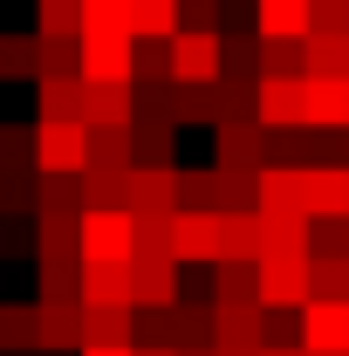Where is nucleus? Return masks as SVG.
Masks as SVG:
<instances>
[{
    "label": "nucleus",
    "instance_id": "29",
    "mask_svg": "<svg viewBox=\"0 0 349 356\" xmlns=\"http://www.w3.org/2000/svg\"><path fill=\"white\" fill-rule=\"evenodd\" d=\"M35 281H42V295L35 302H83V261H35Z\"/></svg>",
    "mask_w": 349,
    "mask_h": 356
},
{
    "label": "nucleus",
    "instance_id": "20",
    "mask_svg": "<svg viewBox=\"0 0 349 356\" xmlns=\"http://www.w3.org/2000/svg\"><path fill=\"white\" fill-rule=\"evenodd\" d=\"M213 302H219V309L261 302V261H219L213 267ZM261 309H267V302H261Z\"/></svg>",
    "mask_w": 349,
    "mask_h": 356
},
{
    "label": "nucleus",
    "instance_id": "28",
    "mask_svg": "<svg viewBox=\"0 0 349 356\" xmlns=\"http://www.w3.org/2000/svg\"><path fill=\"white\" fill-rule=\"evenodd\" d=\"M83 213H131V172H83Z\"/></svg>",
    "mask_w": 349,
    "mask_h": 356
},
{
    "label": "nucleus",
    "instance_id": "48",
    "mask_svg": "<svg viewBox=\"0 0 349 356\" xmlns=\"http://www.w3.org/2000/svg\"><path fill=\"white\" fill-rule=\"evenodd\" d=\"M315 254L349 261V220H315Z\"/></svg>",
    "mask_w": 349,
    "mask_h": 356
},
{
    "label": "nucleus",
    "instance_id": "25",
    "mask_svg": "<svg viewBox=\"0 0 349 356\" xmlns=\"http://www.w3.org/2000/svg\"><path fill=\"white\" fill-rule=\"evenodd\" d=\"M89 172H137V137L124 124L89 131Z\"/></svg>",
    "mask_w": 349,
    "mask_h": 356
},
{
    "label": "nucleus",
    "instance_id": "16",
    "mask_svg": "<svg viewBox=\"0 0 349 356\" xmlns=\"http://www.w3.org/2000/svg\"><path fill=\"white\" fill-rule=\"evenodd\" d=\"M117 343H131V350H137V309L83 302V350H117Z\"/></svg>",
    "mask_w": 349,
    "mask_h": 356
},
{
    "label": "nucleus",
    "instance_id": "37",
    "mask_svg": "<svg viewBox=\"0 0 349 356\" xmlns=\"http://www.w3.org/2000/svg\"><path fill=\"white\" fill-rule=\"evenodd\" d=\"M308 76H349V35H308Z\"/></svg>",
    "mask_w": 349,
    "mask_h": 356
},
{
    "label": "nucleus",
    "instance_id": "7",
    "mask_svg": "<svg viewBox=\"0 0 349 356\" xmlns=\"http://www.w3.org/2000/svg\"><path fill=\"white\" fill-rule=\"evenodd\" d=\"M219 172H267L274 165V131L267 124H219Z\"/></svg>",
    "mask_w": 349,
    "mask_h": 356
},
{
    "label": "nucleus",
    "instance_id": "54",
    "mask_svg": "<svg viewBox=\"0 0 349 356\" xmlns=\"http://www.w3.org/2000/svg\"><path fill=\"white\" fill-rule=\"evenodd\" d=\"M137 356H178V350H137Z\"/></svg>",
    "mask_w": 349,
    "mask_h": 356
},
{
    "label": "nucleus",
    "instance_id": "43",
    "mask_svg": "<svg viewBox=\"0 0 349 356\" xmlns=\"http://www.w3.org/2000/svg\"><path fill=\"white\" fill-rule=\"evenodd\" d=\"M315 302H349V261L315 254Z\"/></svg>",
    "mask_w": 349,
    "mask_h": 356
},
{
    "label": "nucleus",
    "instance_id": "33",
    "mask_svg": "<svg viewBox=\"0 0 349 356\" xmlns=\"http://www.w3.org/2000/svg\"><path fill=\"white\" fill-rule=\"evenodd\" d=\"M35 35L83 42V0H35Z\"/></svg>",
    "mask_w": 349,
    "mask_h": 356
},
{
    "label": "nucleus",
    "instance_id": "24",
    "mask_svg": "<svg viewBox=\"0 0 349 356\" xmlns=\"http://www.w3.org/2000/svg\"><path fill=\"white\" fill-rule=\"evenodd\" d=\"M83 302H103V309H137V295H131V261H124V267L83 261Z\"/></svg>",
    "mask_w": 349,
    "mask_h": 356
},
{
    "label": "nucleus",
    "instance_id": "57",
    "mask_svg": "<svg viewBox=\"0 0 349 356\" xmlns=\"http://www.w3.org/2000/svg\"><path fill=\"white\" fill-rule=\"evenodd\" d=\"M343 165H349V131H343Z\"/></svg>",
    "mask_w": 349,
    "mask_h": 356
},
{
    "label": "nucleus",
    "instance_id": "2",
    "mask_svg": "<svg viewBox=\"0 0 349 356\" xmlns=\"http://www.w3.org/2000/svg\"><path fill=\"white\" fill-rule=\"evenodd\" d=\"M261 302L267 309H308L315 302V254H267L261 261Z\"/></svg>",
    "mask_w": 349,
    "mask_h": 356
},
{
    "label": "nucleus",
    "instance_id": "21",
    "mask_svg": "<svg viewBox=\"0 0 349 356\" xmlns=\"http://www.w3.org/2000/svg\"><path fill=\"white\" fill-rule=\"evenodd\" d=\"M35 103H42V124H83V76H42Z\"/></svg>",
    "mask_w": 349,
    "mask_h": 356
},
{
    "label": "nucleus",
    "instance_id": "10",
    "mask_svg": "<svg viewBox=\"0 0 349 356\" xmlns=\"http://www.w3.org/2000/svg\"><path fill=\"white\" fill-rule=\"evenodd\" d=\"M302 213L349 220V165H302Z\"/></svg>",
    "mask_w": 349,
    "mask_h": 356
},
{
    "label": "nucleus",
    "instance_id": "19",
    "mask_svg": "<svg viewBox=\"0 0 349 356\" xmlns=\"http://www.w3.org/2000/svg\"><path fill=\"white\" fill-rule=\"evenodd\" d=\"M42 350V309L35 302H0V356Z\"/></svg>",
    "mask_w": 349,
    "mask_h": 356
},
{
    "label": "nucleus",
    "instance_id": "6",
    "mask_svg": "<svg viewBox=\"0 0 349 356\" xmlns=\"http://www.w3.org/2000/svg\"><path fill=\"white\" fill-rule=\"evenodd\" d=\"M178 274H185L178 254H131V295H137V309H178V302H185V295H178Z\"/></svg>",
    "mask_w": 349,
    "mask_h": 356
},
{
    "label": "nucleus",
    "instance_id": "27",
    "mask_svg": "<svg viewBox=\"0 0 349 356\" xmlns=\"http://www.w3.org/2000/svg\"><path fill=\"white\" fill-rule=\"evenodd\" d=\"M178 7H185V0H131V35L137 42H172L178 28H185Z\"/></svg>",
    "mask_w": 349,
    "mask_h": 356
},
{
    "label": "nucleus",
    "instance_id": "44",
    "mask_svg": "<svg viewBox=\"0 0 349 356\" xmlns=\"http://www.w3.org/2000/svg\"><path fill=\"white\" fill-rule=\"evenodd\" d=\"M7 165H35V124H0V172Z\"/></svg>",
    "mask_w": 349,
    "mask_h": 356
},
{
    "label": "nucleus",
    "instance_id": "47",
    "mask_svg": "<svg viewBox=\"0 0 349 356\" xmlns=\"http://www.w3.org/2000/svg\"><path fill=\"white\" fill-rule=\"evenodd\" d=\"M172 220L178 213H144L137 220V254H172Z\"/></svg>",
    "mask_w": 349,
    "mask_h": 356
},
{
    "label": "nucleus",
    "instance_id": "18",
    "mask_svg": "<svg viewBox=\"0 0 349 356\" xmlns=\"http://www.w3.org/2000/svg\"><path fill=\"white\" fill-rule=\"evenodd\" d=\"M302 350H349V302H308L302 309Z\"/></svg>",
    "mask_w": 349,
    "mask_h": 356
},
{
    "label": "nucleus",
    "instance_id": "11",
    "mask_svg": "<svg viewBox=\"0 0 349 356\" xmlns=\"http://www.w3.org/2000/svg\"><path fill=\"white\" fill-rule=\"evenodd\" d=\"M267 254H315V220L288 206H261V261Z\"/></svg>",
    "mask_w": 349,
    "mask_h": 356
},
{
    "label": "nucleus",
    "instance_id": "55",
    "mask_svg": "<svg viewBox=\"0 0 349 356\" xmlns=\"http://www.w3.org/2000/svg\"><path fill=\"white\" fill-rule=\"evenodd\" d=\"M178 356H219V350H178Z\"/></svg>",
    "mask_w": 349,
    "mask_h": 356
},
{
    "label": "nucleus",
    "instance_id": "52",
    "mask_svg": "<svg viewBox=\"0 0 349 356\" xmlns=\"http://www.w3.org/2000/svg\"><path fill=\"white\" fill-rule=\"evenodd\" d=\"M261 356H308V350H281V343H267V350Z\"/></svg>",
    "mask_w": 349,
    "mask_h": 356
},
{
    "label": "nucleus",
    "instance_id": "30",
    "mask_svg": "<svg viewBox=\"0 0 349 356\" xmlns=\"http://www.w3.org/2000/svg\"><path fill=\"white\" fill-rule=\"evenodd\" d=\"M42 76V42L35 35H0V83H35Z\"/></svg>",
    "mask_w": 349,
    "mask_h": 356
},
{
    "label": "nucleus",
    "instance_id": "38",
    "mask_svg": "<svg viewBox=\"0 0 349 356\" xmlns=\"http://www.w3.org/2000/svg\"><path fill=\"white\" fill-rule=\"evenodd\" d=\"M226 261H261V213H226Z\"/></svg>",
    "mask_w": 349,
    "mask_h": 356
},
{
    "label": "nucleus",
    "instance_id": "3",
    "mask_svg": "<svg viewBox=\"0 0 349 356\" xmlns=\"http://www.w3.org/2000/svg\"><path fill=\"white\" fill-rule=\"evenodd\" d=\"M226 76V35L219 28H178L172 35V83H219Z\"/></svg>",
    "mask_w": 349,
    "mask_h": 356
},
{
    "label": "nucleus",
    "instance_id": "17",
    "mask_svg": "<svg viewBox=\"0 0 349 356\" xmlns=\"http://www.w3.org/2000/svg\"><path fill=\"white\" fill-rule=\"evenodd\" d=\"M308 131H349V76H308Z\"/></svg>",
    "mask_w": 349,
    "mask_h": 356
},
{
    "label": "nucleus",
    "instance_id": "51",
    "mask_svg": "<svg viewBox=\"0 0 349 356\" xmlns=\"http://www.w3.org/2000/svg\"><path fill=\"white\" fill-rule=\"evenodd\" d=\"M76 356H137L131 343H117V350H76Z\"/></svg>",
    "mask_w": 349,
    "mask_h": 356
},
{
    "label": "nucleus",
    "instance_id": "39",
    "mask_svg": "<svg viewBox=\"0 0 349 356\" xmlns=\"http://www.w3.org/2000/svg\"><path fill=\"white\" fill-rule=\"evenodd\" d=\"M83 35H131V0H83Z\"/></svg>",
    "mask_w": 349,
    "mask_h": 356
},
{
    "label": "nucleus",
    "instance_id": "22",
    "mask_svg": "<svg viewBox=\"0 0 349 356\" xmlns=\"http://www.w3.org/2000/svg\"><path fill=\"white\" fill-rule=\"evenodd\" d=\"M213 322H219V302H178L172 309V350H213Z\"/></svg>",
    "mask_w": 349,
    "mask_h": 356
},
{
    "label": "nucleus",
    "instance_id": "8",
    "mask_svg": "<svg viewBox=\"0 0 349 356\" xmlns=\"http://www.w3.org/2000/svg\"><path fill=\"white\" fill-rule=\"evenodd\" d=\"M83 83H137V35H83Z\"/></svg>",
    "mask_w": 349,
    "mask_h": 356
},
{
    "label": "nucleus",
    "instance_id": "41",
    "mask_svg": "<svg viewBox=\"0 0 349 356\" xmlns=\"http://www.w3.org/2000/svg\"><path fill=\"white\" fill-rule=\"evenodd\" d=\"M261 76H308V42H261Z\"/></svg>",
    "mask_w": 349,
    "mask_h": 356
},
{
    "label": "nucleus",
    "instance_id": "40",
    "mask_svg": "<svg viewBox=\"0 0 349 356\" xmlns=\"http://www.w3.org/2000/svg\"><path fill=\"white\" fill-rule=\"evenodd\" d=\"M226 76L261 83V35H226Z\"/></svg>",
    "mask_w": 349,
    "mask_h": 356
},
{
    "label": "nucleus",
    "instance_id": "56",
    "mask_svg": "<svg viewBox=\"0 0 349 356\" xmlns=\"http://www.w3.org/2000/svg\"><path fill=\"white\" fill-rule=\"evenodd\" d=\"M308 356H349V350H308Z\"/></svg>",
    "mask_w": 349,
    "mask_h": 356
},
{
    "label": "nucleus",
    "instance_id": "36",
    "mask_svg": "<svg viewBox=\"0 0 349 356\" xmlns=\"http://www.w3.org/2000/svg\"><path fill=\"white\" fill-rule=\"evenodd\" d=\"M261 206L302 213V165H267V172H261Z\"/></svg>",
    "mask_w": 349,
    "mask_h": 356
},
{
    "label": "nucleus",
    "instance_id": "4",
    "mask_svg": "<svg viewBox=\"0 0 349 356\" xmlns=\"http://www.w3.org/2000/svg\"><path fill=\"white\" fill-rule=\"evenodd\" d=\"M137 254V213H83V261L124 267Z\"/></svg>",
    "mask_w": 349,
    "mask_h": 356
},
{
    "label": "nucleus",
    "instance_id": "9",
    "mask_svg": "<svg viewBox=\"0 0 349 356\" xmlns=\"http://www.w3.org/2000/svg\"><path fill=\"white\" fill-rule=\"evenodd\" d=\"M35 172H89V124H35Z\"/></svg>",
    "mask_w": 349,
    "mask_h": 356
},
{
    "label": "nucleus",
    "instance_id": "45",
    "mask_svg": "<svg viewBox=\"0 0 349 356\" xmlns=\"http://www.w3.org/2000/svg\"><path fill=\"white\" fill-rule=\"evenodd\" d=\"M137 83H172V42H137Z\"/></svg>",
    "mask_w": 349,
    "mask_h": 356
},
{
    "label": "nucleus",
    "instance_id": "5",
    "mask_svg": "<svg viewBox=\"0 0 349 356\" xmlns=\"http://www.w3.org/2000/svg\"><path fill=\"white\" fill-rule=\"evenodd\" d=\"M254 124H267V131H302L308 124V76H261Z\"/></svg>",
    "mask_w": 349,
    "mask_h": 356
},
{
    "label": "nucleus",
    "instance_id": "1",
    "mask_svg": "<svg viewBox=\"0 0 349 356\" xmlns=\"http://www.w3.org/2000/svg\"><path fill=\"white\" fill-rule=\"evenodd\" d=\"M172 254H178L185 267H219V261H226V213L178 206V220H172Z\"/></svg>",
    "mask_w": 349,
    "mask_h": 356
},
{
    "label": "nucleus",
    "instance_id": "26",
    "mask_svg": "<svg viewBox=\"0 0 349 356\" xmlns=\"http://www.w3.org/2000/svg\"><path fill=\"white\" fill-rule=\"evenodd\" d=\"M172 117L178 124H213L226 117V103H219V83H172Z\"/></svg>",
    "mask_w": 349,
    "mask_h": 356
},
{
    "label": "nucleus",
    "instance_id": "15",
    "mask_svg": "<svg viewBox=\"0 0 349 356\" xmlns=\"http://www.w3.org/2000/svg\"><path fill=\"white\" fill-rule=\"evenodd\" d=\"M131 213H178V165H137L131 172Z\"/></svg>",
    "mask_w": 349,
    "mask_h": 356
},
{
    "label": "nucleus",
    "instance_id": "46",
    "mask_svg": "<svg viewBox=\"0 0 349 356\" xmlns=\"http://www.w3.org/2000/svg\"><path fill=\"white\" fill-rule=\"evenodd\" d=\"M137 350H172V309H137Z\"/></svg>",
    "mask_w": 349,
    "mask_h": 356
},
{
    "label": "nucleus",
    "instance_id": "53",
    "mask_svg": "<svg viewBox=\"0 0 349 356\" xmlns=\"http://www.w3.org/2000/svg\"><path fill=\"white\" fill-rule=\"evenodd\" d=\"M219 356H261V350H219Z\"/></svg>",
    "mask_w": 349,
    "mask_h": 356
},
{
    "label": "nucleus",
    "instance_id": "14",
    "mask_svg": "<svg viewBox=\"0 0 349 356\" xmlns=\"http://www.w3.org/2000/svg\"><path fill=\"white\" fill-rule=\"evenodd\" d=\"M35 261H83V213H35Z\"/></svg>",
    "mask_w": 349,
    "mask_h": 356
},
{
    "label": "nucleus",
    "instance_id": "49",
    "mask_svg": "<svg viewBox=\"0 0 349 356\" xmlns=\"http://www.w3.org/2000/svg\"><path fill=\"white\" fill-rule=\"evenodd\" d=\"M308 35H349V0H315V28Z\"/></svg>",
    "mask_w": 349,
    "mask_h": 356
},
{
    "label": "nucleus",
    "instance_id": "34",
    "mask_svg": "<svg viewBox=\"0 0 349 356\" xmlns=\"http://www.w3.org/2000/svg\"><path fill=\"white\" fill-rule=\"evenodd\" d=\"M35 213H83V172H42Z\"/></svg>",
    "mask_w": 349,
    "mask_h": 356
},
{
    "label": "nucleus",
    "instance_id": "23",
    "mask_svg": "<svg viewBox=\"0 0 349 356\" xmlns=\"http://www.w3.org/2000/svg\"><path fill=\"white\" fill-rule=\"evenodd\" d=\"M42 309V350L48 356H69V350H83V302L69 309V302H35Z\"/></svg>",
    "mask_w": 349,
    "mask_h": 356
},
{
    "label": "nucleus",
    "instance_id": "42",
    "mask_svg": "<svg viewBox=\"0 0 349 356\" xmlns=\"http://www.w3.org/2000/svg\"><path fill=\"white\" fill-rule=\"evenodd\" d=\"M35 42H42V76H83V42H55V35H35Z\"/></svg>",
    "mask_w": 349,
    "mask_h": 356
},
{
    "label": "nucleus",
    "instance_id": "13",
    "mask_svg": "<svg viewBox=\"0 0 349 356\" xmlns=\"http://www.w3.org/2000/svg\"><path fill=\"white\" fill-rule=\"evenodd\" d=\"M137 117V83H83V124L103 131V124H124L131 131Z\"/></svg>",
    "mask_w": 349,
    "mask_h": 356
},
{
    "label": "nucleus",
    "instance_id": "35",
    "mask_svg": "<svg viewBox=\"0 0 349 356\" xmlns=\"http://www.w3.org/2000/svg\"><path fill=\"white\" fill-rule=\"evenodd\" d=\"M35 192H42L35 165H7L0 172V213H35Z\"/></svg>",
    "mask_w": 349,
    "mask_h": 356
},
{
    "label": "nucleus",
    "instance_id": "50",
    "mask_svg": "<svg viewBox=\"0 0 349 356\" xmlns=\"http://www.w3.org/2000/svg\"><path fill=\"white\" fill-rule=\"evenodd\" d=\"M35 254V233H21V213H0V254Z\"/></svg>",
    "mask_w": 349,
    "mask_h": 356
},
{
    "label": "nucleus",
    "instance_id": "12",
    "mask_svg": "<svg viewBox=\"0 0 349 356\" xmlns=\"http://www.w3.org/2000/svg\"><path fill=\"white\" fill-rule=\"evenodd\" d=\"M315 0H254V35L261 42H308Z\"/></svg>",
    "mask_w": 349,
    "mask_h": 356
},
{
    "label": "nucleus",
    "instance_id": "31",
    "mask_svg": "<svg viewBox=\"0 0 349 356\" xmlns=\"http://www.w3.org/2000/svg\"><path fill=\"white\" fill-rule=\"evenodd\" d=\"M131 137H137V165H172V137H178L172 117H131Z\"/></svg>",
    "mask_w": 349,
    "mask_h": 356
},
{
    "label": "nucleus",
    "instance_id": "32",
    "mask_svg": "<svg viewBox=\"0 0 349 356\" xmlns=\"http://www.w3.org/2000/svg\"><path fill=\"white\" fill-rule=\"evenodd\" d=\"M178 206L226 213V172H219V165H206V172H178Z\"/></svg>",
    "mask_w": 349,
    "mask_h": 356
}]
</instances>
